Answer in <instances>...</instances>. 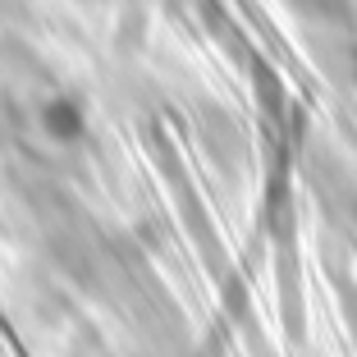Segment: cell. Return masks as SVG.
Instances as JSON below:
<instances>
[{
	"label": "cell",
	"mask_w": 357,
	"mask_h": 357,
	"mask_svg": "<svg viewBox=\"0 0 357 357\" xmlns=\"http://www.w3.org/2000/svg\"><path fill=\"white\" fill-rule=\"evenodd\" d=\"M298 14H307V19H335V14H344V0H289Z\"/></svg>",
	"instance_id": "cell-1"
}]
</instances>
